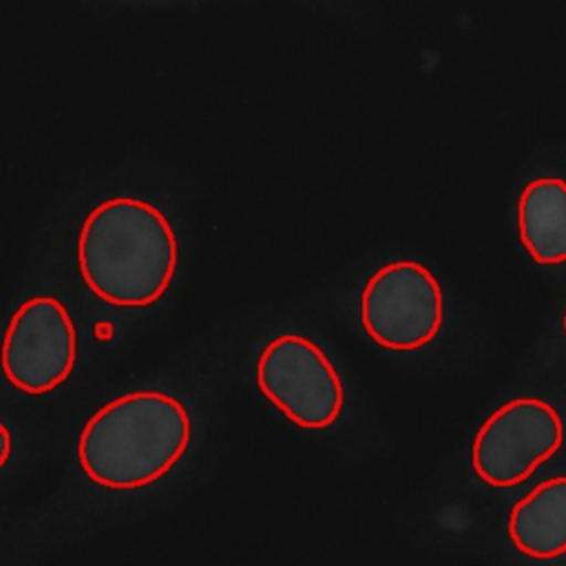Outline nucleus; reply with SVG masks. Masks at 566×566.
Returning <instances> with one entry per match:
<instances>
[{
    "mask_svg": "<svg viewBox=\"0 0 566 566\" xmlns=\"http://www.w3.org/2000/svg\"><path fill=\"white\" fill-rule=\"evenodd\" d=\"M179 241L168 217L139 197H108L82 221L77 268L86 287L124 310L159 301L175 279Z\"/></svg>",
    "mask_w": 566,
    "mask_h": 566,
    "instance_id": "f257e3e1",
    "label": "nucleus"
},
{
    "mask_svg": "<svg viewBox=\"0 0 566 566\" xmlns=\"http://www.w3.org/2000/svg\"><path fill=\"white\" fill-rule=\"evenodd\" d=\"M190 440L192 420L179 398L137 389L108 400L84 422L77 462L97 486L137 491L168 475Z\"/></svg>",
    "mask_w": 566,
    "mask_h": 566,
    "instance_id": "f03ea898",
    "label": "nucleus"
},
{
    "mask_svg": "<svg viewBox=\"0 0 566 566\" xmlns=\"http://www.w3.org/2000/svg\"><path fill=\"white\" fill-rule=\"evenodd\" d=\"M564 447V418L537 396H517L493 409L471 442V467L491 489L524 484Z\"/></svg>",
    "mask_w": 566,
    "mask_h": 566,
    "instance_id": "7ed1b4c3",
    "label": "nucleus"
},
{
    "mask_svg": "<svg viewBox=\"0 0 566 566\" xmlns=\"http://www.w3.org/2000/svg\"><path fill=\"white\" fill-rule=\"evenodd\" d=\"M444 321V292L438 276L416 259L380 265L360 292V325L389 352L429 347Z\"/></svg>",
    "mask_w": 566,
    "mask_h": 566,
    "instance_id": "20e7f679",
    "label": "nucleus"
},
{
    "mask_svg": "<svg viewBox=\"0 0 566 566\" xmlns=\"http://www.w3.org/2000/svg\"><path fill=\"white\" fill-rule=\"evenodd\" d=\"M259 391L296 427L327 429L345 405V385L329 356L307 336L279 334L256 360Z\"/></svg>",
    "mask_w": 566,
    "mask_h": 566,
    "instance_id": "39448f33",
    "label": "nucleus"
},
{
    "mask_svg": "<svg viewBox=\"0 0 566 566\" xmlns=\"http://www.w3.org/2000/svg\"><path fill=\"white\" fill-rule=\"evenodd\" d=\"M77 360V329L62 301L38 294L11 314L0 369L9 385L27 396H44L71 376Z\"/></svg>",
    "mask_w": 566,
    "mask_h": 566,
    "instance_id": "423d86ee",
    "label": "nucleus"
},
{
    "mask_svg": "<svg viewBox=\"0 0 566 566\" xmlns=\"http://www.w3.org/2000/svg\"><path fill=\"white\" fill-rule=\"evenodd\" d=\"M506 533L531 559L566 555V475H553L526 491L509 511Z\"/></svg>",
    "mask_w": 566,
    "mask_h": 566,
    "instance_id": "0eeeda50",
    "label": "nucleus"
},
{
    "mask_svg": "<svg viewBox=\"0 0 566 566\" xmlns=\"http://www.w3.org/2000/svg\"><path fill=\"white\" fill-rule=\"evenodd\" d=\"M517 239L537 265L566 263V179L535 177L517 197Z\"/></svg>",
    "mask_w": 566,
    "mask_h": 566,
    "instance_id": "6e6552de",
    "label": "nucleus"
},
{
    "mask_svg": "<svg viewBox=\"0 0 566 566\" xmlns=\"http://www.w3.org/2000/svg\"><path fill=\"white\" fill-rule=\"evenodd\" d=\"M11 449H13L11 433H9V429L0 422V469L9 462V458H11Z\"/></svg>",
    "mask_w": 566,
    "mask_h": 566,
    "instance_id": "1a4fd4ad",
    "label": "nucleus"
},
{
    "mask_svg": "<svg viewBox=\"0 0 566 566\" xmlns=\"http://www.w3.org/2000/svg\"><path fill=\"white\" fill-rule=\"evenodd\" d=\"M562 325H564V336H566V310H564V321H562Z\"/></svg>",
    "mask_w": 566,
    "mask_h": 566,
    "instance_id": "9d476101",
    "label": "nucleus"
}]
</instances>
